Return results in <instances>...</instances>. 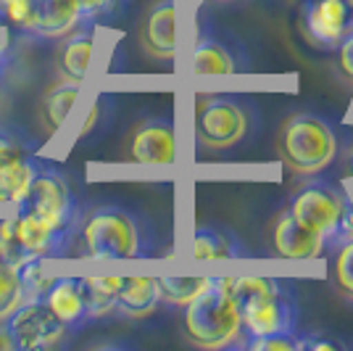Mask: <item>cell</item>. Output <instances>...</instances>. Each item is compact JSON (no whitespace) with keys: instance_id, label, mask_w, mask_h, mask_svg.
<instances>
[{"instance_id":"cell-37","label":"cell","mask_w":353,"mask_h":351,"mask_svg":"<svg viewBox=\"0 0 353 351\" xmlns=\"http://www.w3.org/2000/svg\"><path fill=\"white\" fill-rule=\"evenodd\" d=\"M3 204H6V198H3V196H0V206H3Z\"/></svg>"},{"instance_id":"cell-10","label":"cell","mask_w":353,"mask_h":351,"mask_svg":"<svg viewBox=\"0 0 353 351\" xmlns=\"http://www.w3.org/2000/svg\"><path fill=\"white\" fill-rule=\"evenodd\" d=\"M127 159L143 167H172L176 161L174 119L166 114L143 119L127 140Z\"/></svg>"},{"instance_id":"cell-38","label":"cell","mask_w":353,"mask_h":351,"mask_svg":"<svg viewBox=\"0 0 353 351\" xmlns=\"http://www.w3.org/2000/svg\"><path fill=\"white\" fill-rule=\"evenodd\" d=\"M219 3H227V0H219Z\"/></svg>"},{"instance_id":"cell-15","label":"cell","mask_w":353,"mask_h":351,"mask_svg":"<svg viewBox=\"0 0 353 351\" xmlns=\"http://www.w3.org/2000/svg\"><path fill=\"white\" fill-rule=\"evenodd\" d=\"M85 21L77 11L74 0H34V14L27 35L40 40H63L79 30Z\"/></svg>"},{"instance_id":"cell-20","label":"cell","mask_w":353,"mask_h":351,"mask_svg":"<svg viewBox=\"0 0 353 351\" xmlns=\"http://www.w3.org/2000/svg\"><path fill=\"white\" fill-rule=\"evenodd\" d=\"M37 167L40 161L32 159V153L0 161V196L6 198V204L19 206L27 198L32 180L37 175Z\"/></svg>"},{"instance_id":"cell-27","label":"cell","mask_w":353,"mask_h":351,"mask_svg":"<svg viewBox=\"0 0 353 351\" xmlns=\"http://www.w3.org/2000/svg\"><path fill=\"white\" fill-rule=\"evenodd\" d=\"M85 24H98L101 19H114L124 11L127 0H74Z\"/></svg>"},{"instance_id":"cell-8","label":"cell","mask_w":353,"mask_h":351,"mask_svg":"<svg viewBox=\"0 0 353 351\" xmlns=\"http://www.w3.org/2000/svg\"><path fill=\"white\" fill-rule=\"evenodd\" d=\"M345 206H348V198L335 185H330V182H306L303 188H298L293 193L288 211L301 225H306L309 230L319 235L324 240V246H330Z\"/></svg>"},{"instance_id":"cell-30","label":"cell","mask_w":353,"mask_h":351,"mask_svg":"<svg viewBox=\"0 0 353 351\" xmlns=\"http://www.w3.org/2000/svg\"><path fill=\"white\" fill-rule=\"evenodd\" d=\"M335 280L340 293L353 301V240L335 249Z\"/></svg>"},{"instance_id":"cell-12","label":"cell","mask_w":353,"mask_h":351,"mask_svg":"<svg viewBox=\"0 0 353 351\" xmlns=\"http://www.w3.org/2000/svg\"><path fill=\"white\" fill-rule=\"evenodd\" d=\"M14 235L19 249L27 259H61V256L77 254L74 238L53 233L43 220H37L34 214L24 211V209H16Z\"/></svg>"},{"instance_id":"cell-6","label":"cell","mask_w":353,"mask_h":351,"mask_svg":"<svg viewBox=\"0 0 353 351\" xmlns=\"http://www.w3.org/2000/svg\"><path fill=\"white\" fill-rule=\"evenodd\" d=\"M240 325H243L245 338L269 336V333H295L298 330V298H295L293 285L240 298Z\"/></svg>"},{"instance_id":"cell-9","label":"cell","mask_w":353,"mask_h":351,"mask_svg":"<svg viewBox=\"0 0 353 351\" xmlns=\"http://www.w3.org/2000/svg\"><path fill=\"white\" fill-rule=\"evenodd\" d=\"M250 61L237 50V40L221 37V32L211 21H201L190 48V74L195 77H208V74H237L248 72Z\"/></svg>"},{"instance_id":"cell-1","label":"cell","mask_w":353,"mask_h":351,"mask_svg":"<svg viewBox=\"0 0 353 351\" xmlns=\"http://www.w3.org/2000/svg\"><path fill=\"white\" fill-rule=\"evenodd\" d=\"M156 243L150 222L119 204L82 211L77 230V256L88 259H145L156 254Z\"/></svg>"},{"instance_id":"cell-32","label":"cell","mask_w":353,"mask_h":351,"mask_svg":"<svg viewBox=\"0 0 353 351\" xmlns=\"http://www.w3.org/2000/svg\"><path fill=\"white\" fill-rule=\"evenodd\" d=\"M338 64H340V72L345 74V79L353 82V24L348 27V32L343 35V40L338 45Z\"/></svg>"},{"instance_id":"cell-35","label":"cell","mask_w":353,"mask_h":351,"mask_svg":"<svg viewBox=\"0 0 353 351\" xmlns=\"http://www.w3.org/2000/svg\"><path fill=\"white\" fill-rule=\"evenodd\" d=\"M306 349H327V351H338L343 349L338 341H327V338H306Z\"/></svg>"},{"instance_id":"cell-17","label":"cell","mask_w":353,"mask_h":351,"mask_svg":"<svg viewBox=\"0 0 353 351\" xmlns=\"http://www.w3.org/2000/svg\"><path fill=\"white\" fill-rule=\"evenodd\" d=\"M92 53H95V24H82L79 30L66 35L63 48L59 50V72L63 74V79L85 85Z\"/></svg>"},{"instance_id":"cell-28","label":"cell","mask_w":353,"mask_h":351,"mask_svg":"<svg viewBox=\"0 0 353 351\" xmlns=\"http://www.w3.org/2000/svg\"><path fill=\"white\" fill-rule=\"evenodd\" d=\"M34 14V0H0V24H11L27 35Z\"/></svg>"},{"instance_id":"cell-2","label":"cell","mask_w":353,"mask_h":351,"mask_svg":"<svg viewBox=\"0 0 353 351\" xmlns=\"http://www.w3.org/2000/svg\"><path fill=\"white\" fill-rule=\"evenodd\" d=\"M182 330L192 346L208 351L240 349L243 325L232 278H208V285L182 307Z\"/></svg>"},{"instance_id":"cell-3","label":"cell","mask_w":353,"mask_h":351,"mask_svg":"<svg viewBox=\"0 0 353 351\" xmlns=\"http://www.w3.org/2000/svg\"><path fill=\"white\" fill-rule=\"evenodd\" d=\"M282 164L301 177L319 175L338 159V135L319 114L298 111L285 119L277 140Z\"/></svg>"},{"instance_id":"cell-33","label":"cell","mask_w":353,"mask_h":351,"mask_svg":"<svg viewBox=\"0 0 353 351\" xmlns=\"http://www.w3.org/2000/svg\"><path fill=\"white\" fill-rule=\"evenodd\" d=\"M348 240H353V201H348V206H345V211H343V217H340V222H338V230H335V235H332V240H330L327 249L335 251L338 246L348 243Z\"/></svg>"},{"instance_id":"cell-16","label":"cell","mask_w":353,"mask_h":351,"mask_svg":"<svg viewBox=\"0 0 353 351\" xmlns=\"http://www.w3.org/2000/svg\"><path fill=\"white\" fill-rule=\"evenodd\" d=\"M45 307L50 309L63 325L79 328L88 320V309H85V291H82V278H53L50 288L40 298Z\"/></svg>"},{"instance_id":"cell-29","label":"cell","mask_w":353,"mask_h":351,"mask_svg":"<svg viewBox=\"0 0 353 351\" xmlns=\"http://www.w3.org/2000/svg\"><path fill=\"white\" fill-rule=\"evenodd\" d=\"M34 151L32 137L14 127H0V161L16 159V156H30Z\"/></svg>"},{"instance_id":"cell-25","label":"cell","mask_w":353,"mask_h":351,"mask_svg":"<svg viewBox=\"0 0 353 351\" xmlns=\"http://www.w3.org/2000/svg\"><path fill=\"white\" fill-rule=\"evenodd\" d=\"M21 301H24V296H21V285H19L16 267L0 259V325L11 317V312H14Z\"/></svg>"},{"instance_id":"cell-13","label":"cell","mask_w":353,"mask_h":351,"mask_svg":"<svg viewBox=\"0 0 353 351\" xmlns=\"http://www.w3.org/2000/svg\"><path fill=\"white\" fill-rule=\"evenodd\" d=\"M176 0H161L148 11L140 43L153 59L172 61L179 50V27H176Z\"/></svg>"},{"instance_id":"cell-4","label":"cell","mask_w":353,"mask_h":351,"mask_svg":"<svg viewBox=\"0 0 353 351\" xmlns=\"http://www.w3.org/2000/svg\"><path fill=\"white\" fill-rule=\"evenodd\" d=\"M256 108L248 98L232 93H211L195 98L192 130L195 143L206 151H230L256 130Z\"/></svg>"},{"instance_id":"cell-18","label":"cell","mask_w":353,"mask_h":351,"mask_svg":"<svg viewBox=\"0 0 353 351\" xmlns=\"http://www.w3.org/2000/svg\"><path fill=\"white\" fill-rule=\"evenodd\" d=\"M190 256L198 262H216V259H240L248 256L245 246L235 235L219 227H195L190 238Z\"/></svg>"},{"instance_id":"cell-7","label":"cell","mask_w":353,"mask_h":351,"mask_svg":"<svg viewBox=\"0 0 353 351\" xmlns=\"http://www.w3.org/2000/svg\"><path fill=\"white\" fill-rule=\"evenodd\" d=\"M3 325L8 328L16 349L21 351L59 349V346L66 343V336L72 333V328L63 325L40 298L21 301Z\"/></svg>"},{"instance_id":"cell-21","label":"cell","mask_w":353,"mask_h":351,"mask_svg":"<svg viewBox=\"0 0 353 351\" xmlns=\"http://www.w3.org/2000/svg\"><path fill=\"white\" fill-rule=\"evenodd\" d=\"M121 280L124 278H117V275H92V278H82L88 320H101L105 314L117 312V296H119V288H121Z\"/></svg>"},{"instance_id":"cell-22","label":"cell","mask_w":353,"mask_h":351,"mask_svg":"<svg viewBox=\"0 0 353 351\" xmlns=\"http://www.w3.org/2000/svg\"><path fill=\"white\" fill-rule=\"evenodd\" d=\"M79 90H82L79 82H72V79H63L61 77V82H56L43 95V119L50 132H59L66 124L74 103L79 98Z\"/></svg>"},{"instance_id":"cell-24","label":"cell","mask_w":353,"mask_h":351,"mask_svg":"<svg viewBox=\"0 0 353 351\" xmlns=\"http://www.w3.org/2000/svg\"><path fill=\"white\" fill-rule=\"evenodd\" d=\"M16 275H19V285H21V296L24 301L32 298H43L45 291L50 288L53 278L43 272V259H27L16 267Z\"/></svg>"},{"instance_id":"cell-19","label":"cell","mask_w":353,"mask_h":351,"mask_svg":"<svg viewBox=\"0 0 353 351\" xmlns=\"http://www.w3.org/2000/svg\"><path fill=\"white\" fill-rule=\"evenodd\" d=\"M161 304L159 293V278H124L117 296V312L124 317H148L153 309Z\"/></svg>"},{"instance_id":"cell-36","label":"cell","mask_w":353,"mask_h":351,"mask_svg":"<svg viewBox=\"0 0 353 351\" xmlns=\"http://www.w3.org/2000/svg\"><path fill=\"white\" fill-rule=\"evenodd\" d=\"M345 175L353 177V148L348 151V156H345Z\"/></svg>"},{"instance_id":"cell-23","label":"cell","mask_w":353,"mask_h":351,"mask_svg":"<svg viewBox=\"0 0 353 351\" xmlns=\"http://www.w3.org/2000/svg\"><path fill=\"white\" fill-rule=\"evenodd\" d=\"M206 285H208V278H159L161 301L176 309L190 304L192 298L203 291Z\"/></svg>"},{"instance_id":"cell-14","label":"cell","mask_w":353,"mask_h":351,"mask_svg":"<svg viewBox=\"0 0 353 351\" xmlns=\"http://www.w3.org/2000/svg\"><path fill=\"white\" fill-rule=\"evenodd\" d=\"M272 246L282 259H319L327 251L322 238L314 230H309L306 225H301L288 209L274 222Z\"/></svg>"},{"instance_id":"cell-11","label":"cell","mask_w":353,"mask_h":351,"mask_svg":"<svg viewBox=\"0 0 353 351\" xmlns=\"http://www.w3.org/2000/svg\"><path fill=\"white\" fill-rule=\"evenodd\" d=\"M303 27L311 43L335 48L353 24V0H303Z\"/></svg>"},{"instance_id":"cell-34","label":"cell","mask_w":353,"mask_h":351,"mask_svg":"<svg viewBox=\"0 0 353 351\" xmlns=\"http://www.w3.org/2000/svg\"><path fill=\"white\" fill-rule=\"evenodd\" d=\"M101 114H103V101H95L92 103V108H90L88 114V122L82 124V130H79V137H88L90 132L95 130V124L101 122Z\"/></svg>"},{"instance_id":"cell-31","label":"cell","mask_w":353,"mask_h":351,"mask_svg":"<svg viewBox=\"0 0 353 351\" xmlns=\"http://www.w3.org/2000/svg\"><path fill=\"white\" fill-rule=\"evenodd\" d=\"M0 259L14 264V267H19L21 262H27V256L21 254L19 243H16L14 217H0Z\"/></svg>"},{"instance_id":"cell-26","label":"cell","mask_w":353,"mask_h":351,"mask_svg":"<svg viewBox=\"0 0 353 351\" xmlns=\"http://www.w3.org/2000/svg\"><path fill=\"white\" fill-rule=\"evenodd\" d=\"M248 351H301L306 349V338L295 333H269V336H250L243 341Z\"/></svg>"},{"instance_id":"cell-5","label":"cell","mask_w":353,"mask_h":351,"mask_svg":"<svg viewBox=\"0 0 353 351\" xmlns=\"http://www.w3.org/2000/svg\"><path fill=\"white\" fill-rule=\"evenodd\" d=\"M16 209H24V211L34 214L53 233L77 240V230H79V220H82V204L74 193L69 177L63 175L59 167L40 161L27 198Z\"/></svg>"}]
</instances>
